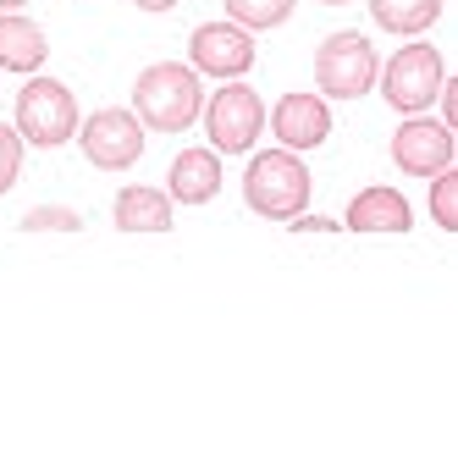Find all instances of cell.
Masks as SVG:
<instances>
[{"mask_svg": "<svg viewBox=\"0 0 458 458\" xmlns=\"http://www.w3.org/2000/svg\"><path fill=\"white\" fill-rule=\"evenodd\" d=\"M133 116L155 133H182L193 127V116L205 111V89H199V72L182 67V61H155V67L139 72L133 83Z\"/></svg>", "mask_w": 458, "mask_h": 458, "instance_id": "cell-1", "label": "cell"}, {"mask_svg": "<svg viewBox=\"0 0 458 458\" xmlns=\"http://www.w3.org/2000/svg\"><path fill=\"white\" fill-rule=\"evenodd\" d=\"M243 199L254 216L266 221H293L310 205V166L293 149H266L249 160V177H243Z\"/></svg>", "mask_w": 458, "mask_h": 458, "instance_id": "cell-2", "label": "cell"}, {"mask_svg": "<svg viewBox=\"0 0 458 458\" xmlns=\"http://www.w3.org/2000/svg\"><path fill=\"white\" fill-rule=\"evenodd\" d=\"M376 78H381V94H386L392 111L420 116L425 106H437V89H442L447 67H442V50L437 45H403Z\"/></svg>", "mask_w": 458, "mask_h": 458, "instance_id": "cell-3", "label": "cell"}, {"mask_svg": "<svg viewBox=\"0 0 458 458\" xmlns=\"http://www.w3.org/2000/svg\"><path fill=\"white\" fill-rule=\"evenodd\" d=\"M376 72H381V55L365 34H332L315 50V83L326 100H359V94H370Z\"/></svg>", "mask_w": 458, "mask_h": 458, "instance_id": "cell-4", "label": "cell"}, {"mask_svg": "<svg viewBox=\"0 0 458 458\" xmlns=\"http://www.w3.org/2000/svg\"><path fill=\"white\" fill-rule=\"evenodd\" d=\"M17 133L22 144H39V149H55L78 133V100L67 83L55 78H34L22 94H17Z\"/></svg>", "mask_w": 458, "mask_h": 458, "instance_id": "cell-5", "label": "cell"}, {"mask_svg": "<svg viewBox=\"0 0 458 458\" xmlns=\"http://www.w3.org/2000/svg\"><path fill=\"white\" fill-rule=\"evenodd\" d=\"M205 127H210V144L226 149V155H238L259 139V127H266V100L238 83V78H226L210 100H205Z\"/></svg>", "mask_w": 458, "mask_h": 458, "instance_id": "cell-6", "label": "cell"}, {"mask_svg": "<svg viewBox=\"0 0 458 458\" xmlns=\"http://www.w3.org/2000/svg\"><path fill=\"white\" fill-rule=\"evenodd\" d=\"M78 144L89 155V166L100 172H127L144 155V122L133 111H94L89 122H78Z\"/></svg>", "mask_w": 458, "mask_h": 458, "instance_id": "cell-7", "label": "cell"}, {"mask_svg": "<svg viewBox=\"0 0 458 458\" xmlns=\"http://www.w3.org/2000/svg\"><path fill=\"white\" fill-rule=\"evenodd\" d=\"M188 61H193V72H210L221 83L243 78L254 67V39L238 22H205V28H193V39H188Z\"/></svg>", "mask_w": 458, "mask_h": 458, "instance_id": "cell-8", "label": "cell"}, {"mask_svg": "<svg viewBox=\"0 0 458 458\" xmlns=\"http://www.w3.org/2000/svg\"><path fill=\"white\" fill-rule=\"evenodd\" d=\"M392 160L409 177H437L442 166H453V127L431 116H403V127L392 133Z\"/></svg>", "mask_w": 458, "mask_h": 458, "instance_id": "cell-9", "label": "cell"}, {"mask_svg": "<svg viewBox=\"0 0 458 458\" xmlns=\"http://www.w3.org/2000/svg\"><path fill=\"white\" fill-rule=\"evenodd\" d=\"M271 127H276L282 149H315L332 133V111H326L320 94H282L271 111Z\"/></svg>", "mask_w": 458, "mask_h": 458, "instance_id": "cell-10", "label": "cell"}, {"mask_svg": "<svg viewBox=\"0 0 458 458\" xmlns=\"http://www.w3.org/2000/svg\"><path fill=\"white\" fill-rule=\"evenodd\" d=\"M348 226L353 233H409L414 210L398 188H365V193H353V205H348Z\"/></svg>", "mask_w": 458, "mask_h": 458, "instance_id": "cell-11", "label": "cell"}, {"mask_svg": "<svg viewBox=\"0 0 458 458\" xmlns=\"http://www.w3.org/2000/svg\"><path fill=\"white\" fill-rule=\"evenodd\" d=\"M172 188V199H182V205H210L216 193H221V160H216V149H182L177 160H172V177H166Z\"/></svg>", "mask_w": 458, "mask_h": 458, "instance_id": "cell-12", "label": "cell"}, {"mask_svg": "<svg viewBox=\"0 0 458 458\" xmlns=\"http://www.w3.org/2000/svg\"><path fill=\"white\" fill-rule=\"evenodd\" d=\"M45 28L34 17H17V12H0V67L6 72H39L45 67Z\"/></svg>", "mask_w": 458, "mask_h": 458, "instance_id": "cell-13", "label": "cell"}, {"mask_svg": "<svg viewBox=\"0 0 458 458\" xmlns=\"http://www.w3.org/2000/svg\"><path fill=\"white\" fill-rule=\"evenodd\" d=\"M116 226L122 233H166L172 226V193H160V188H122L116 193Z\"/></svg>", "mask_w": 458, "mask_h": 458, "instance_id": "cell-14", "label": "cell"}, {"mask_svg": "<svg viewBox=\"0 0 458 458\" xmlns=\"http://www.w3.org/2000/svg\"><path fill=\"white\" fill-rule=\"evenodd\" d=\"M370 17L386 28V34L414 39V34H425V28L442 17V0H370Z\"/></svg>", "mask_w": 458, "mask_h": 458, "instance_id": "cell-15", "label": "cell"}, {"mask_svg": "<svg viewBox=\"0 0 458 458\" xmlns=\"http://www.w3.org/2000/svg\"><path fill=\"white\" fill-rule=\"evenodd\" d=\"M226 17H233L238 28H282L293 17V0H226Z\"/></svg>", "mask_w": 458, "mask_h": 458, "instance_id": "cell-16", "label": "cell"}, {"mask_svg": "<svg viewBox=\"0 0 458 458\" xmlns=\"http://www.w3.org/2000/svg\"><path fill=\"white\" fill-rule=\"evenodd\" d=\"M431 216H437L442 233H458V172L453 166H442L431 182Z\"/></svg>", "mask_w": 458, "mask_h": 458, "instance_id": "cell-17", "label": "cell"}, {"mask_svg": "<svg viewBox=\"0 0 458 458\" xmlns=\"http://www.w3.org/2000/svg\"><path fill=\"white\" fill-rule=\"evenodd\" d=\"M78 226H83V216L67 205H39L22 216V233H78Z\"/></svg>", "mask_w": 458, "mask_h": 458, "instance_id": "cell-18", "label": "cell"}, {"mask_svg": "<svg viewBox=\"0 0 458 458\" xmlns=\"http://www.w3.org/2000/svg\"><path fill=\"white\" fill-rule=\"evenodd\" d=\"M17 172H22V133L0 122V193L17 182Z\"/></svg>", "mask_w": 458, "mask_h": 458, "instance_id": "cell-19", "label": "cell"}, {"mask_svg": "<svg viewBox=\"0 0 458 458\" xmlns=\"http://www.w3.org/2000/svg\"><path fill=\"white\" fill-rule=\"evenodd\" d=\"M293 233H337V221H332V216H304V210H299V216H293Z\"/></svg>", "mask_w": 458, "mask_h": 458, "instance_id": "cell-20", "label": "cell"}, {"mask_svg": "<svg viewBox=\"0 0 458 458\" xmlns=\"http://www.w3.org/2000/svg\"><path fill=\"white\" fill-rule=\"evenodd\" d=\"M133 6H144V12H172L177 0H133Z\"/></svg>", "mask_w": 458, "mask_h": 458, "instance_id": "cell-21", "label": "cell"}, {"mask_svg": "<svg viewBox=\"0 0 458 458\" xmlns=\"http://www.w3.org/2000/svg\"><path fill=\"white\" fill-rule=\"evenodd\" d=\"M17 6H28V0H0V12H17Z\"/></svg>", "mask_w": 458, "mask_h": 458, "instance_id": "cell-22", "label": "cell"}, {"mask_svg": "<svg viewBox=\"0 0 458 458\" xmlns=\"http://www.w3.org/2000/svg\"><path fill=\"white\" fill-rule=\"evenodd\" d=\"M320 6H343V0H320Z\"/></svg>", "mask_w": 458, "mask_h": 458, "instance_id": "cell-23", "label": "cell"}]
</instances>
